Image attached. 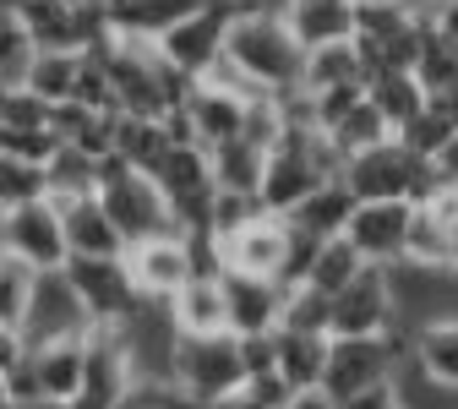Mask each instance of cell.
I'll use <instances>...</instances> for the list:
<instances>
[{
	"mask_svg": "<svg viewBox=\"0 0 458 409\" xmlns=\"http://www.w3.org/2000/svg\"><path fill=\"white\" fill-rule=\"evenodd\" d=\"M229 61L246 77H257L267 93H290L306 82V61L311 49L295 38V28L284 22V12L273 6H246L229 28Z\"/></svg>",
	"mask_w": 458,
	"mask_h": 409,
	"instance_id": "obj_1",
	"label": "cell"
},
{
	"mask_svg": "<svg viewBox=\"0 0 458 409\" xmlns=\"http://www.w3.org/2000/svg\"><path fill=\"white\" fill-rule=\"evenodd\" d=\"M175 388L197 409H218L251 388L241 333H181L175 344Z\"/></svg>",
	"mask_w": 458,
	"mask_h": 409,
	"instance_id": "obj_2",
	"label": "cell"
},
{
	"mask_svg": "<svg viewBox=\"0 0 458 409\" xmlns=\"http://www.w3.org/2000/svg\"><path fill=\"white\" fill-rule=\"evenodd\" d=\"M98 202L109 208V218H114V224H121L126 246L153 241V235H169V229H181L175 202L164 197V186L153 181V175L131 169L126 158H114V153H104V158H98Z\"/></svg>",
	"mask_w": 458,
	"mask_h": 409,
	"instance_id": "obj_3",
	"label": "cell"
},
{
	"mask_svg": "<svg viewBox=\"0 0 458 409\" xmlns=\"http://www.w3.org/2000/svg\"><path fill=\"white\" fill-rule=\"evenodd\" d=\"M344 181L355 186L360 202H393V197H410V202H426L437 192V175H431V158H420L404 137H387L366 153H355L344 164Z\"/></svg>",
	"mask_w": 458,
	"mask_h": 409,
	"instance_id": "obj_4",
	"label": "cell"
},
{
	"mask_svg": "<svg viewBox=\"0 0 458 409\" xmlns=\"http://www.w3.org/2000/svg\"><path fill=\"white\" fill-rule=\"evenodd\" d=\"M137 361H131V344L126 328H109L93 322L88 328V361H82V388L72 398V409H126L137 398Z\"/></svg>",
	"mask_w": 458,
	"mask_h": 409,
	"instance_id": "obj_5",
	"label": "cell"
},
{
	"mask_svg": "<svg viewBox=\"0 0 458 409\" xmlns=\"http://www.w3.org/2000/svg\"><path fill=\"white\" fill-rule=\"evenodd\" d=\"M66 278L82 295V306H88L93 322L121 328V322H131L148 306V295H142V284H137V273H131L126 257H72Z\"/></svg>",
	"mask_w": 458,
	"mask_h": 409,
	"instance_id": "obj_6",
	"label": "cell"
},
{
	"mask_svg": "<svg viewBox=\"0 0 458 409\" xmlns=\"http://www.w3.org/2000/svg\"><path fill=\"white\" fill-rule=\"evenodd\" d=\"M0 251H12L22 262H33L38 273H55L72 262V241H66V218L49 197L44 202H22L0 213Z\"/></svg>",
	"mask_w": 458,
	"mask_h": 409,
	"instance_id": "obj_7",
	"label": "cell"
},
{
	"mask_svg": "<svg viewBox=\"0 0 458 409\" xmlns=\"http://www.w3.org/2000/svg\"><path fill=\"white\" fill-rule=\"evenodd\" d=\"M126 262L142 284L148 301H175L181 289L202 273V257H197V241L191 229H169V235H153V241H137L126 246Z\"/></svg>",
	"mask_w": 458,
	"mask_h": 409,
	"instance_id": "obj_8",
	"label": "cell"
},
{
	"mask_svg": "<svg viewBox=\"0 0 458 409\" xmlns=\"http://www.w3.org/2000/svg\"><path fill=\"white\" fill-rule=\"evenodd\" d=\"M393 361H398L393 333H377V338H333V361H327L322 393H327L333 404L360 398V393L393 382Z\"/></svg>",
	"mask_w": 458,
	"mask_h": 409,
	"instance_id": "obj_9",
	"label": "cell"
},
{
	"mask_svg": "<svg viewBox=\"0 0 458 409\" xmlns=\"http://www.w3.org/2000/svg\"><path fill=\"white\" fill-rule=\"evenodd\" d=\"M415 213H420V202H410V197H393V202H360L344 235L360 246V257H366V262L393 268V262H404V257H410Z\"/></svg>",
	"mask_w": 458,
	"mask_h": 409,
	"instance_id": "obj_10",
	"label": "cell"
},
{
	"mask_svg": "<svg viewBox=\"0 0 458 409\" xmlns=\"http://www.w3.org/2000/svg\"><path fill=\"white\" fill-rule=\"evenodd\" d=\"M398 317V295L382 262H371L350 289L333 295V338H377Z\"/></svg>",
	"mask_w": 458,
	"mask_h": 409,
	"instance_id": "obj_11",
	"label": "cell"
},
{
	"mask_svg": "<svg viewBox=\"0 0 458 409\" xmlns=\"http://www.w3.org/2000/svg\"><path fill=\"white\" fill-rule=\"evenodd\" d=\"M290 246H295V229L284 213H262L246 229H235L229 241H218L224 268L235 273H262V278H284L290 273Z\"/></svg>",
	"mask_w": 458,
	"mask_h": 409,
	"instance_id": "obj_12",
	"label": "cell"
},
{
	"mask_svg": "<svg viewBox=\"0 0 458 409\" xmlns=\"http://www.w3.org/2000/svg\"><path fill=\"white\" fill-rule=\"evenodd\" d=\"M88 328H93V317H88L82 295L72 289L66 268L38 273V289H33V306H28L22 338H28V344H44V338H77V333H88Z\"/></svg>",
	"mask_w": 458,
	"mask_h": 409,
	"instance_id": "obj_13",
	"label": "cell"
},
{
	"mask_svg": "<svg viewBox=\"0 0 458 409\" xmlns=\"http://www.w3.org/2000/svg\"><path fill=\"white\" fill-rule=\"evenodd\" d=\"M224 295H229V328L235 333H273L284 322V301H290V284L284 278H262V273H235L224 268Z\"/></svg>",
	"mask_w": 458,
	"mask_h": 409,
	"instance_id": "obj_14",
	"label": "cell"
},
{
	"mask_svg": "<svg viewBox=\"0 0 458 409\" xmlns=\"http://www.w3.org/2000/svg\"><path fill=\"white\" fill-rule=\"evenodd\" d=\"M33 355V377L44 388V404L55 409H72L77 388H82V361H88V333L77 338H44V344H28Z\"/></svg>",
	"mask_w": 458,
	"mask_h": 409,
	"instance_id": "obj_15",
	"label": "cell"
},
{
	"mask_svg": "<svg viewBox=\"0 0 458 409\" xmlns=\"http://www.w3.org/2000/svg\"><path fill=\"white\" fill-rule=\"evenodd\" d=\"M284 22L295 28V38L306 49H322V44H344L355 38L360 28V6L355 0H284Z\"/></svg>",
	"mask_w": 458,
	"mask_h": 409,
	"instance_id": "obj_16",
	"label": "cell"
},
{
	"mask_svg": "<svg viewBox=\"0 0 458 409\" xmlns=\"http://www.w3.org/2000/svg\"><path fill=\"white\" fill-rule=\"evenodd\" d=\"M333 361V333H301V328H278V377L290 382L295 398L322 393Z\"/></svg>",
	"mask_w": 458,
	"mask_h": 409,
	"instance_id": "obj_17",
	"label": "cell"
},
{
	"mask_svg": "<svg viewBox=\"0 0 458 409\" xmlns=\"http://www.w3.org/2000/svg\"><path fill=\"white\" fill-rule=\"evenodd\" d=\"M181 109L191 115L197 142H202V148H218V142H229V137L246 132V109H251V104L235 98V93H224V88H213V82H197Z\"/></svg>",
	"mask_w": 458,
	"mask_h": 409,
	"instance_id": "obj_18",
	"label": "cell"
},
{
	"mask_svg": "<svg viewBox=\"0 0 458 409\" xmlns=\"http://www.w3.org/2000/svg\"><path fill=\"white\" fill-rule=\"evenodd\" d=\"M66 218V241H72V257H126V235L121 224L109 218V208L98 197H77L61 208Z\"/></svg>",
	"mask_w": 458,
	"mask_h": 409,
	"instance_id": "obj_19",
	"label": "cell"
},
{
	"mask_svg": "<svg viewBox=\"0 0 458 409\" xmlns=\"http://www.w3.org/2000/svg\"><path fill=\"white\" fill-rule=\"evenodd\" d=\"M169 317H175L181 333H235L229 328V295L218 273H197L175 301H169Z\"/></svg>",
	"mask_w": 458,
	"mask_h": 409,
	"instance_id": "obj_20",
	"label": "cell"
},
{
	"mask_svg": "<svg viewBox=\"0 0 458 409\" xmlns=\"http://www.w3.org/2000/svg\"><path fill=\"white\" fill-rule=\"evenodd\" d=\"M355 208H360L355 186L344 181V175H333V181H322V186H317L295 213H290V224H301L306 235H317V241H333V235H344V229H350Z\"/></svg>",
	"mask_w": 458,
	"mask_h": 409,
	"instance_id": "obj_21",
	"label": "cell"
},
{
	"mask_svg": "<svg viewBox=\"0 0 458 409\" xmlns=\"http://www.w3.org/2000/svg\"><path fill=\"white\" fill-rule=\"evenodd\" d=\"M169 148H175L169 121H153V115H121V121H114V158H126L142 175H158Z\"/></svg>",
	"mask_w": 458,
	"mask_h": 409,
	"instance_id": "obj_22",
	"label": "cell"
},
{
	"mask_svg": "<svg viewBox=\"0 0 458 409\" xmlns=\"http://www.w3.org/2000/svg\"><path fill=\"white\" fill-rule=\"evenodd\" d=\"M114 121H121L114 109H93L88 98L55 104V132H61V142H72V148H82L93 158L114 153Z\"/></svg>",
	"mask_w": 458,
	"mask_h": 409,
	"instance_id": "obj_23",
	"label": "cell"
},
{
	"mask_svg": "<svg viewBox=\"0 0 458 409\" xmlns=\"http://www.w3.org/2000/svg\"><path fill=\"white\" fill-rule=\"evenodd\" d=\"M415 366L431 388L458 393V317H431L415 333Z\"/></svg>",
	"mask_w": 458,
	"mask_h": 409,
	"instance_id": "obj_24",
	"label": "cell"
},
{
	"mask_svg": "<svg viewBox=\"0 0 458 409\" xmlns=\"http://www.w3.org/2000/svg\"><path fill=\"white\" fill-rule=\"evenodd\" d=\"M306 88H311V93H327V88H371V66H366L360 44L344 38V44L311 49V61H306Z\"/></svg>",
	"mask_w": 458,
	"mask_h": 409,
	"instance_id": "obj_25",
	"label": "cell"
},
{
	"mask_svg": "<svg viewBox=\"0 0 458 409\" xmlns=\"http://www.w3.org/2000/svg\"><path fill=\"white\" fill-rule=\"evenodd\" d=\"M208 153H213L218 192H262V175H267V153L273 148H262V142H251L241 132V137H229V142H218Z\"/></svg>",
	"mask_w": 458,
	"mask_h": 409,
	"instance_id": "obj_26",
	"label": "cell"
},
{
	"mask_svg": "<svg viewBox=\"0 0 458 409\" xmlns=\"http://www.w3.org/2000/svg\"><path fill=\"white\" fill-rule=\"evenodd\" d=\"M208 0H126V6H114V28L126 38H164L169 28H181L186 17H197Z\"/></svg>",
	"mask_w": 458,
	"mask_h": 409,
	"instance_id": "obj_27",
	"label": "cell"
},
{
	"mask_svg": "<svg viewBox=\"0 0 458 409\" xmlns=\"http://www.w3.org/2000/svg\"><path fill=\"white\" fill-rule=\"evenodd\" d=\"M387 137H398V132H393L387 115L371 104V93H366L355 109H344L338 121L327 126V142L338 148V158H344V164H350L355 153H366V148H377V142H387Z\"/></svg>",
	"mask_w": 458,
	"mask_h": 409,
	"instance_id": "obj_28",
	"label": "cell"
},
{
	"mask_svg": "<svg viewBox=\"0 0 458 409\" xmlns=\"http://www.w3.org/2000/svg\"><path fill=\"white\" fill-rule=\"evenodd\" d=\"M77 197H98V158L61 142V153L49 158V202L55 208H66Z\"/></svg>",
	"mask_w": 458,
	"mask_h": 409,
	"instance_id": "obj_29",
	"label": "cell"
},
{
	"mask_svg": "<svg viewBox=\"0 0 458 409\" xmlns=\"http://www.w3.org/2000/svg\"><path fill=\"white\" fill-rule=\"evenodd\" d=\"M366 268H371V262L360 257V246H355L350 235H333V241H322V246H317V262H311L306 284H311V289H322V295H338V289H350Z\"/></svg>",
	"mask_w": 458,
	"mask_h": 409,
	"instance_id": "obj_30",
	"label": "cell"
},
{
	"mask_svg": "<svg viewBox=\"0 0 458 409\" xmlns=\"http://www.w3.org/2000/svg\"><path fill=\"white\" fill-rule=\"evenodd\" d=\"M17 17L28 22V33H33L44 49H82L77 6H66V0H22Z\"/></svg>",
	"mask_w": 458,
	"mask_h": 409,
	"instance_id": "obj_31",
	"label": "cell"
},
{
	"mask_svg": "<svg viewBox=\"0 0 458 409\" xmlns=\"http://www.w3.org/2000/svg\"><path fill=\"white\" fill-rule=\"evenodd\" d=\"M366 93H371V104H377V109L387 115V121H393V132H404V126L415 121V115H420V109L431 104L415 72H377Z\"/></svg>",
	"mask_w": 458,
	"mask_h": 409,
	"instance_id": "obj_32",
	"label": "cell"
},
{
	"mask_svg": "<svg viewBox=\"0 0 458 409\" xmlns=\"http://www.w3.org/2000/svg\"><path fill=\"white\" fill-rule=\"evenodd\" d=\"M33 289H38V268L12 257V251H0V333H22Z\"/></svg>",
	"mask_w": 458,
	"mask_h": 409,
	"instance_id": "obj_33",
	"label": "cell"
},
{
	"mask_svg": "<svg viewBox=\"0 0 458 409\" xmlns=\"http://www.w3.org/2000/svg\"><path fill=\"white\" fill-rule=\"evenodd\" d=\"M38 55H44V44L28 33V22L17 12L0 17V88H28Z\"/></svg>",
	"mask_w": 458,
	"mask_h": 409,
	"instance_id": "obj_34",
	"label": "cell"
},
{
	"mask_svg": "<svg viewBox=\"0 0 458 409\" xmlns=\"http://www.w3.org/2000/svg\"><path fill=\"white\" fill-rule=\"evenodd\" d=\"M77 82H82V49H44L38 66H33V77H28V88L44 93L49 104L77 98Z\"/></svg>",
	"mask_w": 458,
	"mask_h": 409,
	"instance_id": "obj_35",
	"label": "cell"
},
{
	"mask_svg": "<svg viewBox=\"0 0 458 409\" xmlns=\"http://www.w3.org/2000/svg\"><path fill=\"white\" fill-rule=\"evenodd\" d=\"M44 197H49V164L0 158V208H22V202H44Z\"/></svg>",
	"mask_w": 458,
	"mask_h": 409,
	"instance_id": "obj_36",
	"label": "cell"
},
{
	"mask_svg": "<svg viewBox=\"0 0 458 409\" xmlns=\"http://www.w3.org/2000/svg\"><path fill=\"white\" fill-rule=\"evenodd\" d=\"M278 328H301V333H333V295L311 284H290V301H284V322Z\"/></svg>",
	"mask_w": 458,
	"mask_h": 409,
	"instance_id": "obj_37",
	"label": "cell"
},
{
	"mask_svg": "<svg viewBox=\"0 0 458 409\" xmlns=\"http://www.w3.org/2000/svg\"><path fill=\"white\" fill-rule=\"evenodd\" d=\"M33 126H55V104L33 88H6L0 93V132H33Z\"/></svg>",
	"mask_w": 458,
	"mask_h": 409,
	"instance_id": "obj_38",
	"label": "cell"
},
{
	"mask_svg": "<svg viewBox=\"0 0 458 409\" xmlns=\"http://www.w3.org/2000/svg\"><path fill=\"white\" fill-rule=\"evenodd\" d=\"M267 208H262V197L257 192H218L213 197V213H208V235L213 241H229L235 229H246L251 218H262Z\"/></svg>",
	"mask_w": 458,
	"mask_h": 409,
	"instance_id": "obj_39",
	"label": "cell"
},
{
	"mask_svg": "<svg viewBox=\"0 0 458 409\" xmlns=\"http://www.w3.org/2000/svg\"><path fill=\"white\" fill-rule=\"evenodd\" d=\"M398 137H404V142H410L420 158H431V153H437L447 137H458V121H453V115H447L442 104H426V109L415 115V121H410L404 132H398Z\"/></svg>",
	"mask_w": 458,
	"mask_h": 409,
	"instance_id": "obj_40",
	"label": "cell"
},
{
	"mask_svg": "<svg viewBox=\"0 0 458 409\" xmlns=\"http://www.w3.org/2000/svg\"><path fill=\"white\" fill-rule=\"evenodd\" d=\"M55 153H61V132H55V126H33V132H0V158L49 164Z\"/></svg>",
	"mask_w": 458,
	"mask_h": 409,
	"instance_id": "obj_41",
	"label": "cell"
},
{
	"mask_svg": "<svg viewBox=\"0 0 458 409\" xmlns=\"http://www.w3.org/2000/svg\"><path fill=\"white\" fill-rule=\"evenodd\" d=\"M241 349H246L251 382H273L278 377V328L273 333H241Z\"/></svg>",
	"mask_w": 458,
	"mask_h": 409,
	"instance_id": "obj_42",
	"label": "cell"
},
{
	"mask_svg": "<svg viewBox=\"0 0 458 409\" xmlns=\"http://www.w3.org/2000/svg\"><path fill=\"white\" fill-rule=\"evenodd\" d=\"M333 409H404V393H398L393 382H382V388H371V393H360V398H344V404H333Z\"/></svg>",
	"mask_w": 458,
	"mask_h": 409,
	"instance_id": "obj_43",
	"label": "cell"
},
{
	"mask_svg": "<svg viewBox=\"0 0 458 409\" xmlns=\"http://www.w3.org/2000/svg\"><path fill=\"white\" fill-rule=\"evenodd\" d=\"M431 175H437V186H458V137H447L431 153Z\"/></svg>",
	"mask_w": 458,
	"mask_h": 409,
	"instance_id": "obj_44",
	"label": "cell"
},
{
	"mask_svg": "<svg viewBox=\"0 0 458 409\" xmlns=\"http://www.w3.org/2000/svg\"><path fill=\"white\" fill-rule=\"evenodd\" d=\"M398 6H404V12H415L420 22H437V17H442V6H447V0H398Z\"/></svg>",
	"mask_w": 458,
	"mask_h": 409,
	"instance_id": "obj_45",
	"label": "cell"
},
{
	"mask_svg": "<svg viewBox=\"0 0 458 409\" xmlns=\"http://www.w3.org/2000/svg\"><path fill=\"white\" fill-rule=\"evenodd\" d=\"M437 28L458 44V0H447V6H442V17H437Z\"/></svg>",
	"mask_w": 458,
	"mask_h": 409,
	"instance_id": "obj_46",
	"label": "cell"
},
{
	"mask_svg": "<svg viewBox=\"0 0 458 409\" xmlns=\"http://www.w3.org/2000/svg\"><path fill=\"white\" fill-rule=\"evenodd\" d=\"M355 6H360V12H366V6H393V0H355Z\"/></svg>",
	"mask_w": 458,
	"mask_h": 409,
	"instance_id": "obj_47",
	"label": "cell"
},
{
	"mask_svg": "<svg viewBox=\"0 0 458 409\" xmlns=\"http://www.w3.org/2000/svg\"><path fill=\"white\" fill-rule=\"evenodd\" d=\"M6 409H49V404H6Z\"/></svg>",
	"mask_w": 458,
	"mask_h": 409,
	"instance_id": "obj_48",
	"label": "cell"
},
{
	"mask_svg": "<svg viewBox=\"0 0 458 409\" xmlns=\"http://www.w3.org/2000/svg\"><path fill=\"white\" fill-rule=\"evenodd\" d=\"M109 6H126V0H109Z\"/></svg>",
	"mask_w": 458,
	"mask_h": 409,
	"instance_id": "obj_49",
	"label": "cell"
},
{
	"mask_svg": "<svg viewBox=\"0 0 458 409\" xmlns=\"http://www.w3.org/2000/svg\"><path fill=\"white\" fill-rule=\"evenodd\" d=\"M66 6H82V0H66Z\"/></svg>",
	"mask_w": 458,
	"mask_h": 409,
	"instance_id": "obj_50",
	"label": "cell"
}]
</instances>
